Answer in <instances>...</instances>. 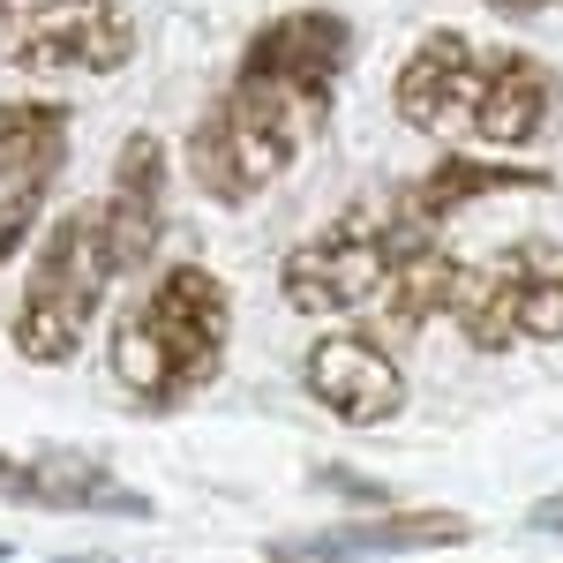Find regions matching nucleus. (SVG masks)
Returning <instances> with one entry per match:
<instances>
[{"label": "nucleus", "mask_w": 563, "mask_h": 563, "mask_svg": "<svg viewBox=\"0 0 563 563\" xmlns=\"http://www.w3.org/2000/svg\"><path fill=\"white\" fill-rule=\"evenodd\" d=\"M316 481H323V488H339V496H361V504H390V496L376 488V481H361V474H339V466H323Z\"/></svg>", "instance_id": "a211bd4d"}, {"label": "nucleus", "mask_w": 563, "mask_h": 563, "mask_svg": "<svg viewBox=\"0 0 563 563\" xmlns=\"http://www.w3.org/2000/svg\"><path fill=\"white\" fill-rule=\"evenodd\" d=\"M225 331H233V294L203 263H174L113 323V376L143 406H180L225 368Z\"/></svg>", "instance_id": "f257e3e1"}, {"label": "nucleus", "mask_w": 563, "mask_h": 563, "mask_svg": "<svg viewBox=\"0 0 563 563\" xmlns=\"http://www.w3.org/2000/svg\"><path fill=\"white\" fill-rule=\"evenodd\" d=\"M488 8H504V15H533L541 0H488Z\"/></svg>", "instance_id": "aec40b11"}, {"label": "nucleus", "mask_w": 563, "mask_h": 563, "mask_svg": "<svg viewBox=\"0 0 563 563\" xmlns=\"http://www.w3.org/2000/svg\"><path fill=\"white\" fill-rule=\"evenodd\" d=\"M563 113V84L549 60L533 53H488L481 60V98H474V135L496 143V151H519V143H541Z\"/></svg>", "instance_id": "f8f14e48"}, {"label": "nucleus", "mask_w": 563, "mask_h": 563, "mask_svg": "<svg viewBox=\"0 0 563 563\" xmlns=\"http://www.w3.org/2000/svg\"><path fill=\"white\" fill-rule=\"evenodd\" d=\"M15 8H23V0H0V23H8V15H15Z\"/></svg>", "instance_id": "412c9836"}, {"label": "nucleus", "mask_w": 563, "mask_h": 563, "mask_svg": "<svg viewBox=\"0 0 563 563\" xmlns=\"http://www.w3.org/2000/svg\"><path fill=\"white\" fill-rule=\"evenodd\" d=\"M451 316L481 353H504L519 339H563V241H511L496 263L466 271Z\"/></svg>", "instance_id": "39448f33"}, {"label": "nucleus", "mask_w": 563, "mask_h": 563, "mask_svg": "<svg viewBox=\"0 0 563 563\" xmlns=\"http://www.w3.org/2000/svg\"><path fill=\"white\" fill-rule=\"evenodd\" d=\"M481 60H488V53H474L459 31H429V38L406 53L398 90H390L398 121H406V129H421V135H474Z\"/></svg>", "instance_id": "6e6552de"}, {"label": "nucleus", "mask_w": 563, "mask_h": 563, "mask_svg": "<svg viewBox=\"0 0 563 563\" xmlns=\"http://www.w3.org/2000/svg\"><path fill=\"white\" fill-rule=\"evenodd\" d=\"M459 541H474V519H459V511H384V519L271 541V563H368V556H413V549H459Z\"/></svg>", "instance_id": "9b49d317"}, {"label": "nucleus", "mask_w": 563, "mask_h": 563, "mask_svg": "<svg viewBox=\"0 0 563 563\" xmlns=\"http://www.w3.org/2000/svg\"><path fill=\"white\" fill-rule=\"evenodd\" d=\"M346 53H353V23L339 15V8H294V15L263 23L256 38H249L241 76L286 90V98H301L308 113H331V90H339Z\"/></svg>", "instance_id": "423d86ee"}, {"label": "nucleus", "mask_w": 563, "mask_h": 563, "mask_svg": "<svg viewBox=\"0 0 563 563\" xmlns=\"http://www.w3.org/2000/svg\"><path fill=\"white\" fill-rule=\"evenodd\" d=\"M533 188H556L549 174H533V166H488V158H443L429 180H413L398 203L421 218V225H435V218L466 211V203H481V196H533Z\"/></svg>", "instance_id": "4468645a"}, {"label": "nucleus", "mask_w": 563, "mask_h": 563, "mask_svg": "<svg viewBox=\"0 0 563 563\" xmlns=\"http://www.w3.org/2000/svg\"><path fill=\"white\" fill-rule=\"evenodd\" d=\"M459 278H466V263L443 256L435 241H421V249H406V263L390 271L384 316L398 323V331H421L429 316H451V308H459Z\"/></svg>", "instance_id": "dca6fc26"}, {"label": "nucleus", "mask_w": 563, "mask_h": 563, "mask_svg": "<svg viewBox=\"0 0 563 563\" xmlns=\"http://www.w3.org/2000/svg\"><path fill=\"white\" fill-rule=\"evenodd\" d=\"M0 563H8V541H0Z\"/></svg>", "instance_id": "4be33fe9"}, {"label": "nucleus", "mask_w": 563, "mask_h": 563, "mask_svg": "<svg viewBox=\"0 0 563 563\" xmlns=\"http://www.w3.org/2000/svg\"><path fill=\"white\" fill-rule=\"evenodd\" d=\"M60 151H68V106H53V98H8L0 106V180L45 188Z\"/></svg>", "instance_id": "2eb2a0df"}, {"label": "nucleus", "mask_w": 563, "mask_h": 563, "mask_svg": "<svg viewBox=\"0 0 563 563\" xmlns=\"http://www.w3.org/2000/svg\"><path fill=\"white\" fill-rule=\"evenodd\" d=\"M308 398L323 406V413H339L353 429H376L390 421L398 406H406V376H398V361H390L376 339H361V331H331V339H316L308 346V368H301Z\"/></svg>", "instance_id": "1a4fd4ad"}, {"label": "nucleus", "mask_w": 563, "mask_h": 563, "mask_svg": "<svg viewBox=\"0 0 563 563\" xmlns=\"http://www.w3.org/2000/svg\"><path fill=\"white\" fill-rule=\"evenodd\" d=\"M38 196H45V188H8V196H0V263L31 241V225H38Z\"/></svg>", "instance_id": "f3484780"}, {"label": "nucleus", "mask_w": 563, "mask_h": 563, "mask_svg": "<svg viewBox=\"0 0 563 563\" xmlns=\"http://www.w3.org/2000/svg\"><path fill=\"white\" fill-rule=\"evenodd\" d=\"M0 504H31V511H106V519H151V511H158L151 496L121 488L90 451H38V459H8V451H0Z\"/></svg>", "instance_id": "9d476101"}, {"label": "nucleus", "mask_w": 563, "mask_h": 563, "mask_svg": "<svg viewBox=\"0 0 563 563\" xmlns=\"http://www.w3.org/2000/svg\"><path fill=\"white\" fill-rule=\"evenodd\" d=\"M15 68H76V76H113L135 60V15L121 0H68V8H45L31 15L15 45H8Z\"/></svg>", "instance_id": "0eeeda50"}, {"label": "nucleus", "mask_w": 563, "mask_h": 563, "mask_svg": "<svg viewBox=\"0 0 563 563\" xmlns=\"http://www.w3.org/2000/svg\"><path fill=\"white\" fill-rule=\"evenodd\" d=\"M533 526H549V533H563V504H541V511H533Z\"/></svg>", "instance_id": "6ab92c4d"}, {"label": "nucleus", "mask_w": 563, "mask_h": 563, "mask_svg": "<svg viewBox=\"0 0 563 563\" xmlns=\"http://www.w3.org/2000/svg\"><path fill=\"white\" fill-rule=\"evenodd\" d=\"M121 271L106 256V225H98V203L68 211L53 233L38 241V263L23 278V308H15V353L38 361V368H60L76 361L98 323V301Z\"/></svg>", "instance_id": "7ed1b4c3"}, {"label": "nucleus", "mask_w": 563, "mask_h": 563, "mask_svg": "<svg viewBox=\"0 0 563 563\" xmlns=\"http://www.w3.org/2000/svg\"><path fill=\"white\" fill-rule=\"evenodd\" d=\"M308 129H323V113H308L301 98H286V90H271V84L233 76V90L188 135V174H196V188L211 203L241 211V203H256L263 188L301 158Z\"/></svg>", "instance_id": "f03ea898"}, {"label": "nucleus", "mask_w": 563, "mask_h": 563, "mask_svg": "<svg viewBox=\"0 0 563 563\" xmlns=\"http://www.w3.org/2000/svg\"><path fill=\"white\" fill-rule=\"evenodd\" d=\"M158 203H166V151H158V135H129V143H121V166H113V196L98 203L113 271H143V263H151L158 218H166Z\"/></svg>", "instance_id": "ddd939ff"}, {"label": "nucleus", "mask_w": 563, "mask_h": 563, "mask_svg": "<svg viewBox=\"0 0 563 563\" xmlns=\"http://www.w3.org/2000/svg\"><path fill=\"white\" fill-rule=\"evenodd\" d=\"M421 241H429V225L406 203H353L339 225H323L316 241L286 256V301L301 316H346L361 301H384L390 271Z\"/></svg>", "instance_id": "20e7f679"}]
</instances>
